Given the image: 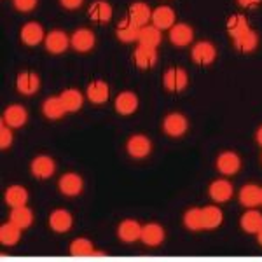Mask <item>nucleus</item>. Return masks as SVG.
<instances>
[{
	"label": "nucleus",
	"mask_w": 262,
	"mask_h": 262,
	"mask_svg": "<svg viewBox=\"0 0 262 262\" xmlns=\"http://www.w3.org/2000/svg\"><path fill=\"white\" fill-rule=\"evenodd\" d=\"M187 82H189L187 72H185L184 69H179V67H171V69H168L163 75L164 88L171 93L184 91L185 86H187Z\"/></svg>",
	"instance_id": "1"
},
{
	"label": "nucleus",
	"mask_w": 262,
	"mask_h": 262,
	"mask_svg": "<svg viewBox=\"0 0 262 262\" xmlns=\"http://www.w3.org/2000/svg\"><path fill=\"white\" fill-rule=\"evenodd\" d=\"M215 56H217V49H215V46L210 40L196 42L191 51L192 61L201 67H206V65H210V63H213Z\"/></svg>",
	"instance_id": "2"
},
{
	"label": "nucleus",
	"mask_w": 262,
	"mask_h": 262,
	"mask_svg": "<svg viewBox=\"0 0 262 262\" xmlns=\"http://www.w3.org/2000/svg\"><path fill=\"white\" fill-rule=\"evenodd\" d=\"M126 150L133 159H143L150 154L152 150V142L145 135H133L129 137V140L126 142Z\"/></svg>",
	"instance_id": "3"
},
{
	"label": "nucleus",
	"mask_w": 262,
	"mask_h": 262,
	"mask_svg": "<svg viewBox=\"0 0 262 262\" xmlns=\"http://www.w3.org/2000/svg\"><path fill=\"white\" fill-rule=\"evenodd\" d=\"M189 124H187V119H185L184 114L180 112H171L168 114L166 117H164L163 121V129L166 135H170L173 138H179L182 135L187 131Z\"/></svg>",
	"instance_id": "4"
},
{
	"label": "nucleus",
	"mask_w": 262,
	"mask_h": 262,
	"mask_svg": "<svg viewBox=\"0 0 262 262\" xmlns=\"http://www.w3.org/2000/svg\"><path fill=\"white\" fill-rule=\"evenodd\" d=\"M30 171L35 179L48 180L54 175V171H56V163H54V159L49 158V156H39V158H35L32 161Z\"/></svg>",
	"instance_id": "5"
},
{
	"label": "nucleus",
	"mask_w": 262,
	"mask_h": 262,
	"mask_svg": "<svg viewBox=\"0 0 262 262\" xmlns=\"http://www.w3.org/2000/svg\"><path fill=\"white\" fill-rule=\"evenodd\" d=\"M96 37L90 28H79L74 32V35L70 37V46L79 53H88L95 48Z\"/></svg>",
	"instance_id": "6"
},
{
	"label": "nucleus",
	"mask_w": 262,
	"mask_h": 262,
	"mask_svg": "<svg viewBox=\"0 0 262 262\" xmlns=\"http://www.w3.org/2000/svg\"><path fill=\"white\" fill-rule=\"evenodd\" d=\"M58 187H60V192L63 196L74 198L82 192L84 180L77 175V173H65V175L60 179V182H58Z\"/></svg>",
	"instance_id": "7"
},
{
	"label": "nucleus",
	"mask_w": 262,
	"mask_h": 262,
	"mask_svg": "<svg viewBox=\"0 0 262 262\" xmlns=\"http://www.w3.org/2000/svg\"><path fill=\"white\" fill-rule=\"evenodd\" d=\"M44 44H46V49L53 54H61L69 49L70 46V37L67 35L65 32L61 30H53L46 35L44 39Z\"/></svg>",
	"instance_id": "8"
},
{
	"label": "nucleus",
	"mask_w": 262,
	"mask_h": 262,
	"mask_svg": "<svg viewBox=\"0 0 262 262\" xmlns=\"http://www.w3.org/2000/svg\"><path fill=\"white\" fill-rule=\"evenodd\" d=\"M242 168V159L236 152H222L217 158V170L222 173V175H236Z\"/></svg>",
	"instance_id": "9"
},
{
	"label": "nucleus",
	"mask_w": 262,
	"mask_h": 262,
	"mask_svg": "<svg viewBox=\"0 0 262 262\" xmlns=\"http://www.w3.org/2000/svg\"><path fill=\"white\" fill-rule=\"evenodd\" d=\"M194 39V30L187 23H175L170 28V40L177 48H185Z\"/></svg>",
	"instance_id": "10"
},
{
	"label": "nucleus",
	"mask_w": 262,
	"mask_h": 262,
	"mask_svg": "<svg viewBox=\"0 0 262 262\" xmlns=\"http://www.w3.org/2000/svg\"><path fill=\"white\" fill-rule=\"evenodd\" d=\"M208 194L215 203H226V201H229L232 198V194H234V187H232V184L229 180L219 179L210 184Z\"/></svg>",
	"instance_id": "11"
},
{
	"label": "nucleus",
	"mask_w": 262,
	"mask_h": 262,
	"mask_svg": "<svg viewBox=\"0 0 262 262\" xmlns=\"http://www.w3.org/2000/svg\"><path fill=\"white\" fill-rule=\"evenodd\" d=\"M164 236H166V232H164L163 226H159V224H156V222H150L142 227L140 242L143 245H147V247H159V245L164 242Z\"/></svg>",
	"instance_id": "12"
},
{
	"label": "nucleus",
	"mask_w": 262,
	"mask_h": 262,
	"mask_svg": "<svg viewBox=\"0 0 262 262\" xmlns=\"http://www.w3.org/2000/svg\"><path fill=\"white\" fill-rule=\"evenodd\" d=\"M16 88H18V91L25 96L35 95V93L40 90L39 75L33 74V72H23V74H19L18 79H16Z\"/></svg>",
	"instance_id": "13"
},
{
	"label": "nucleus",
	"mask_w": 262,
	"mask_h": 262,
	"mask_svg": "<svg viewBox=\"0 0 262 262\" xmlns=\"http://www.w3.org/2000/svg\"><path fill=\"white\" fill-rule=\"evenodd\" d=\"M117 236L124 243H135L142 236V226L137 221H133V219H126L117 227Z\"/></svg>",
	"instance_id": "14"
},
{
	"label": "nucleus",
	"mask_w": 262,
	"mask_h": 262,
	"mask_svg": "<svg viewBox=\"0 0 262 262\" xmlns=\"http://www.w3.org/2000/svg\"><path fill=\"white\" fill-rule=\"evenodd\" d=\"M152 25L159 30H170L175 25V11L170 6H159L152 11Z\"/></svg>",
	"instance_id": "15"
},
{
	"label": "nucleus",
	"mask_w": 262,
	"mask_h": 262,
	"mask_svg": "<svg viewBox=\"0 0 262 262\" xmlns=\"http://www.w3.org/2000/svg\"><path fill=\"white\" fill-rule=\"evenodd\" d=\"M44 39H46L44 28H42V25L35 23V21H30V23H27L21 28V40H23V44L39 46L40 42H44Z\"/></svg>",
	"instance_id": "16"
},
{
	"label": "nucleus",
	"mask_w": 262,
	"mask_h": 262,
	"mask_svg": "<svg viewBox=\"0 0 262 262\" xmlns=\"http://www.w3.org/2000/svg\"><path fill=\"white\" fill-rule=\"evenodd\" d=\"M114 107H116L117 114H121V116H131L138 108V96L131 91H122L117 95Z\"/></svg>",
	"instance_id": "17"
},
{
	"label": "nucleus",
	"mask_w": 262,
	"mask_h": 262,
	"mask_svg": "<svg viewBox=\"0 0 262 262\" xmlns=\"http://www.w3.org/2000/svg\"><path fill=\"white\" fill-rule=\"evenodd\" d=\"M2 121L6 124H9L11 128H21L25 126V122L28 121V111L23 107V105H11L4 111V117Z\"/></svg>",
	"instance_id": "18"
},
{
	"label": "nucleus",
	"mask_w": 262,
	"mask_h": 262,
	"mask_svg": "<svg viewBox=\"0 0 262 262\" xmlns=\"http://www.w3.org/2000/svg\"><path fill=\"white\" fill-rule=\"evenodd\" d=\"M140 28L142 27H138V25L133 23L129 18H126L119 21V25H117V28H116V35L121 42H126V44H129V42H138Z\"/></svg>",
	"instance_id": "19"
},
{
	"label": "nucleus",
	"mask_w": 262,
	"mask_h": 262,
	"mask_svg": "<svg viewBox=\"0 0 262 262\" xmlns=\"http://www.w3.org/2000/svg\"><path fill=\"white\" fill-rule=\"evenodd\" d=\"M135 63H137L140 69L147 70L158 63V49L156 48H147V46H138L133 53Z\"/></svg>",
	"instance_id": "20"
},
{
	"label": "nucleus",
	"mask_w": 262,
	"mask_h": 262,
	"mask_svg": "<svg viewBox=\"0 0 262 262\" xmlns=\"http://www.w3.org/2000/svg\"><path fill=\"white\" fill-rule=\"evenodd\" d=\"M72 224H74V219H72V213L67 212L63 208H58L51 213L49 217V226L54 232H67L72 229Z\"/></svg>",
	"instance_id": "21"
},
{
	"label": "nucleus",
	"mask_w": 262,
	"mask_h": 262,
	"mask_svg": "<svg viewBox=\"0 0 262 262\" xmlns=\"http://www.w3.org/2000/svg\"><path fill=\"white\" fill-rule=\"evenodd\" d=\"M260 194H262V189L259 185L248 184V185H243L242 187L238 198H239V203H242L245 208H255V206L260 205Z\"/></svg>",
	"instance_id": "22"
},
{
	"label": "nucleus",
	"mask_w": 262,
	"mask_h": 262,
	"mask_svg": "<svg viewBox=\"0 0 262 262\" xmlns=\"http://www.w3.org/2000/svg\"><path fill=\"white\" fill-rule=\"evenodd\" d=\"M112 6L105 0H96V2L91 4L90 11V18L95 21V23H108L112 19Z\"/></svg>",
	"instance_id": "23"
},
{
	"label": "nucleus",
	"mask_w": 262,
	"mask_h": 262,
	"mask_svg": "<svg viewBox=\"0 0 262 262\" xmlns=\"http://www.w3.org/2000/svg\"><path fill=\"white\" fill-rule=\"evenodd\" d=\"M232 44H234V48L238 51H242V53H252L257 48V44H259V37H257V33L252 28H248V30L239 33V35H236L232 39Z\"/></svg>",
	"instance_id": "24"
},
{
	"label": "nucleus",
	"mask_w": 262,
	"mask_h": 262,
	"mask_svg": "<svg viewBox=\"0 0 262 262\" xmlns=\"http://www.w3.org/2000/svg\"><path fill=\"white\" fill-rule=\"evenodd\" d=\"M161 44V30L154 27L152 23L145 25L140 28V35H138V46H147V48H156Z\"/></svg>",
	"instance_id": "25"
},
{
	"label": "nucleus",
	"mask_w": 262,
	"mask_h": 262,
	"mask_svg": "<svg viewBox=\"0 0 262 262\" xmlns=\"http://www.w3.org/2000/svg\"><path fill=\"white\" fill-rule=\"evenodd\" d=\"M128 18L133 21V23H137L138 27H145V25H149L150 19H152V11H150V7L147 6V4L137 2V4H133V6L129 7Z\"/></svg>",
	"instance_id": "26"
},
{
	"label": "nucleus",
	"mask_w": 262,
	"mask_h": 262,
	"mask_svg": "<svg viewBox=\"0 0 262 262\" xmlns=\"http://www.w3.org/2000/svg\"><path fill=\"white\" fill-rule=\"evenodd\" d=\"M86 95L90 101H93L95 105H101L108 100L111 90H108V84L103 81H93L86 90Z\"/></svg>",
	"instance_id": "27"
},
{
	"label": "nucleus",
	"mask_w": 262,
	"mask_h": 262,
	"mask_svg": "<svg viewBox=\"0 0 262 262\" xmlns=\"http://www.w3.org/2000/svg\"><path fill=\"white\" fill-rule=\"evenodd\" d=\"M242 229L245 232H248V234H257L260 229H262V213L259 210H253L250 208L248 212H245L242 215Z\"/></svg>",
	"instance_id": "28"
},
{
	"label": "nucleus",
	"mask_w": 262,
	"mask_h": 262,
	"mask_svg": "<svg viewBox=\"0 0 262 262\" xmlns=\"http://www.w3.org/2000/svg\"><path fill=\"white\" fill-rule=\"evenodd\" d=\"M42 112L48 119H60L67 114V108L63 105V101L60 96H49V98L44 100L42 103Z\"/></svg>",
	"instance_id": "29"
},
{
	"label": "nucleus",
	"mask_w": 262,
	"mask_h": 262,
	"mask_svg": "<svg viewBox=\"0 0 262 262\" xmlns=\"http://www.w3.org/2000/svg\"><path fill=\"white\" fill-rule=\"evenodd\" d=\"M21 231L23 229L11 221L7 224H4V226L0 227V243H2L4 247H12V245H16L21 238Z\"/></svg>",
	"instance_id": "30"
},
{
	"label": "nucleus",
	"mask_w": 262,
	"mask_h": 262,
	"mask_svg": "<svg viewBox=\"0 0 262 262\" xmlns=\"http://www.w3.org/2000/svg\"><path fill=\"white\" fill-rule=\"evenodd\" d=\"M60 98L63 101V105H65L67 112H77L79 108L82 107V103H84L82 93L79 91V90H74V88L63 91L61 95H60Z\"/></svg>",
	"instance_id": "31"
},
{
	"label": "nucleus",
	"mask_w": 262,
	"mask_h": 262,
	"mask_svg": "<svg viewBox=\"0 0 262 262\" xmlns=\"http://www.w3.org/2000/svg\"><path fill=\"white\" fill-rule=\"evenodd\" d=\"M28 201V191L21 185H11L6 191V203L11 208H18V206H25Z\"/></svg>",
	"instance_id": "32"
},
{
	"label": "nucleus",
	"mask_w": 262,
	"mask_h": 262,
	"mask_svg": "<svg viewBox=\"0 0 262 262\" xmlns=\"http://www.w3.org/2000/svg\"><path fill=\"white\" fill-rule=\"evenodd\" d=\"M224 221V213L219 206H205L203 208V222L205 229H217Z\"/></svg>",
	"instance_id": "33"
},
{
	"label": "nucleus",
	"mask_w": 262,
	"mask_h": 262,
	"mask_svg": "<svg viewBox=\"0 0 262 262\" xmlns=\"http://www.w3.org/2000/svg\"><path fill=\"white\" fill-rule=\"evenodd\" d=\"M9 221L14 222L16 226L21 227V229H28L33 222V213H32L30 208H27V205L18 206V208H12Z\"/></svg>",
	"instance_id": "34"
},
{
	"label": "nucleus",
	"mask_w": 262,
	"mask_h": 262,
	"mask_svg": "<svg viewBox=\"0 0 262 262\" xmlns=\"http://www.w3.org/2000/svg\"><path fill=\"white\" fill-rule=\"evenodd\" d=\"M70 253L74 257H95L96 250L93 243L86 238H77L70 243Z\"/></svg>",
	"instance_id": "35"
},
{
	"label": "nucleus",
	"mask_w": 262,
	"mask_h": 262,
	"mask_svg": "<svg viewBox=\"0 0 262 262\" xmlns=\"http://www.w3.org/2000/svg\"><path fill=\"white\" fill-rule=\"evenodd\" d=\"M184 224L189 231L205 229V222H203V208H189L184 215Z\"/></svg>",
	"instance_id": "36"
},
{
	"label": "nucleus",
	"mask_w": 262,
	"mask_h": 262,
	"mask_svg": "<svg viewBox=\"0 0 262 262\" xmlns=\"http://www.w3.org/2000/svg\"><path fill=\"white\" fill-rule=\"evenodd\" d=\"M248 28H250V25H248V21L243 14H232L227 19V33L231 35V39H234L236 35H239V33L248 30Z\"/></svg>",
	"instance_id": "37"
},
{
	"label": "nucleus",
	"mask_w": 262,
	"mask_h": 262,
	"mask_svg": "<svg viewBox=\"0 0 262 262\" xmlns=\"http://www.w3.org/2000/svg\"><path fill=\"white\" fill-rule=\"evenodd\" d=\"M12 140H14V137H12L11 126L2 121L0 122V147H2V149H7V147L12 145Z\"/></svg>",
	"instance_id": "38"
},
{
	"label": "nucleus",
	"mask_w": 262,
	"mask_h": 262,
	"mask_svg": "<svg viewBox=\"0 0 262 262\" xmlns=\"http://www.w3.org/2000/svg\"><path fill=\"white\" fill-rule=\"evenodd\" d=\"M14 7L21 12H30L32 9H35L37 0H12Z\"/></svg>",
	"instance_id": "39"
},
{
	"label": "nucleus",
	"mask_w": 262,
	"mask_h": 262,
	"mask_svg": "<svg viewBox=\"0 0 262 262\" xmlns=\"http://www.w3.org/2000/svg\"><path fill=\"white\" fill-rule=\"evenodd\" d=\"M82 2L84 0H60V4L65 9H70V11H74V9H79V7L82 6Z\"/></svg>",
	"instance_id": "40"
},
{
	"label": "nucleus",
	"mask_w": 262,
	"mask_h": 262,
	"mask_svg": "<svg viewBox=\"0 0 262 262\" xmlns=\"http://www.w3.org/2000/svg\"><path fill=\"white\" fill-rule=\"evenodd\" d=\"M260 2L262 0H238V4L242 7H245V9H253V7H257Z\"/></svg>",
	"instance_id": "41"
},
{
	"label": "nucleus",
	"mask_w": 262,
	"mask_h": 262,
	"mask_svg": "<svg viewBox=\"0 0 262 262\" xmlns=\"http://www.w3.org/2000/svg\"><path fill=\"white\" fill-rule=\"evenodd\" d=\"M255 140H257V143H259V145L262 147V126L259 129H257V135H255Z\"/></svg>",
	"instance_id": "42"
},
{
	"label": "nucleus",
	"mask_w": 262,
	"mask_h": 262,
	"mask_svg": "<svg viewBox=\"0 0 262 262\" xmlns=\"http://www.w3.org/2000/svg\"><path fill=\"white\" fill-rule=\"evenodd\" d=\"M257 242H259V245L262 247V229H260L259 232H257Z\"/></svg>",
	"instance_id": "43"
},
{
	"label": "nucleus",
	"mask_w": 262,
	"mask_h": 262,
	"mask_svg": "<svg viewBox=\"0 0 262 262\" xmlns=\"http://www.w3.org/2000/svg\"><path fill=\"white\" fill-rule=\"evenodd\" d=\"M260 205H262V194H260Z\"/></svg>",
	"instance_id": "44"
}]
</instances>
